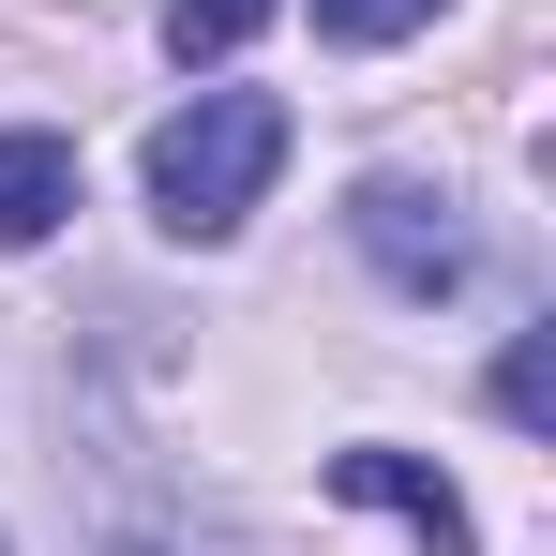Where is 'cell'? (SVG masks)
<instances>
[{
  "instance_id": "cell-2",
  "label": "cell",
  "mask_w": 556,
  "mask_h": 556,
  "mask_svg": "<svg viewBox=\"0 0 556 556\" xmlns=\"http://www.w3.org/2000/svg\"><path fill=\"white\" fill-rule=\"evenodd\" d=\"M346 241H362L406 301H452V286L481 271V241L452 226V195H421V181H362V195H346Z\"/></svg>"
},
{
  "instance_id": "cell-6",
  "label": "cell",
  "mask_w": 556,
  "mask_h": 556,
  "mask_svg": "<svg viewBox=\"0 0 556 556\" xmlns=\"http://www.w3.org/2000/svg\"><path fill=\"white\" fill-rule=\"evenodd\" d=\"M496 421H527V437L556 421V346H542V331H527V346L496 362Z\"/></svg>"
},
{
  "instance_id": "cell-7",
  "label": "cell",
  "mask_w": 556,
  "mask_h": 556,
  "mask_svg": "<svg viewBox=\"0 0 556 556\" xmlns=\"http://www.w3.org/2000/svg\"><path fill=\"white\" fill-rule=\"evenodd\" d=\"M421 15H437V0H316V30H331V46H406Z\"/></svg>"
},
{
  "instance_id": "cell-1",
  "label": "cell",
  "mask_w": 556,
  "mask_h": 556,
  "mask_svg": "<svg viewBox=\"0 0 556 556\" xmlns=\"http://www.w3.org/2000/svg\"><path fill=\"white\" fill-rule=\"evenodd\" d=\"M286 166V105L271 91H195L166 136H151V211L181 226V241H226Z\"/></svg>"
},
{
  "instance_id": "cell-3",
  "label": "cell",
  "mask_w": 556,
  "mask_h": 556,
  "mask_svg": "<svg viewBox=\"0 0 556 556\" xmlns=\"http://www.w3.org/2000/svg\"><path fill=\"white\" fill-rule=\"evenodd\" d=\"M331 496H346V511H391V527H406L421 556H481L466 496H452V481H437L421 452H331Z\"/></svg>"
},
{
  "instance_id": "cell-4",
  "label": "cell",
  "mask_w": 556,
  "mask_h": 556,
  "mask_svg": "<svg viewBox=\"0 0 556 556\" xmlns=\"http://www.w3.org/2000/svg\"><path fill=\"white\" fill-rule=\"evenodd\" d=\"M76 211V151L61 136H0V241H46Z\"/></svg>"
},
{
  "instance_id": "cell-5",
  "label": "cell",
  "mask_w": 556,
  "mask_h": 556,
  "mask_svg": "<svg viewBox=\"0 0 556 556\" xmlns=\"http://www.w3.org/2000/svg\"><path fill=\"white\" fill-rule=\"evenodd\" d=\"M271 30V0H166V46L181 61H226V46H256Z\"/></svg>"
}]
</instances>
